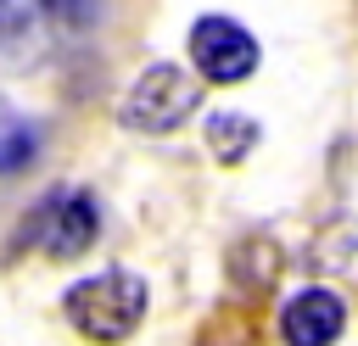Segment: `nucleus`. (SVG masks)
<instances>
[{
    "mask_svg": "<svg viewBox=\"0 0 358 346\" xmlns=\"http://www.w3.org/2000/svg\"><path fill=\"white\" fill-rule=\"evenodd\" d=\"M62 313H67V324H73L84 340H95V346H123V340L145 324L151 290H145V279L129 273V268H101V273H90V279L67 285Z\"/></svg>",
    "mask_w": 358,
    "mask_h": 346,
    "instance_id": "obj_1",
    "label": "nucleus"
},
{
    "mask_svg": "<svg viewBox=\"0 0 358 346\" xmlns=\"http://www.w3.org/2000/svg\"><path fill=\"white\" fill-rule=\"evenodd\" d=\"M201 112V78L185 73L179 61H151L129 78L123 100H117V123L129 134H173L185 128V117Z\"/></svg>",
    "mask_w": 358,
    "mask_h": 346,
    "instance_id": "obj_2",
    "label": "nucleus"
},
{
    "mask_svg": "<svg viewBox=\"0 0 358 346\" xmlns=\"http://www.w3.org/2000/svg\"><path fill=\"white\" fill-rule=\"evenodd\" d=\"M263 61V45L252 39V28L241 17L224 11H201L190 22V73L201 84H246Z\"/></svg>",
    "mask_w": 358,
    "mask_h": 346,
    "instance_id": "obj_3",
    "label": "nucleus"
},
{
    "mask_svg": "<svg viewBox=\"0 0 358 346\" xmlns=\"http://www.w3.org/2000/svg\"><path fill=\"white\" fill-rule=\"evenodd\" d=\"M95 234H101V201L90 195V190H56V195H45L39 206H34V218L22 223V240H34L45 257H56V262H73V257H84L90 246H95Z\"/></svg>",
    "mask_w": 358,
    "mask_h": 346,
    "instance_id": "obj_4",
    "label": "nucleus"
},
{
    "mask_svg": "<svg viewBox=\"0 0 358 346\" xmlns=\"http://www.w3.org/2000/svg\"><path fill=\"white\" fill-rule=\"evenodd\" d=\"M347 329V301L330 285H302L280 307V340L285 346H336Z\"/></svg>",
    "mask_w": 358,
    "mask_h": 346,
    "instance_id": "obj_5",
    "label": "nucleus"
},
{
    "mask_svg": "<svg viewBox=\"0 0 358 346\" xmlns=\"http://www.w3.org/2000/svg\"><path fill=\"white\" fill-rule=\"evenodd\" d=\"M50 61V33H45V17L39 6L28 0H0V73L11 78H28Z\"/></svg>",
    "mask_w": 358,
    "mask_h": 346,
    "instance_id": "obj_6",
    "label": "nucleus"
},
{
    "mask_svg": "<svg viewBox=\"0 0 358 346\" xmlns=\"http://www.w3.org/2000/svg\"><path fill=\"white\" fill-rule=\"evenodd\" d=\"M229 279L246 290V296H263V290H274V279H280V268H285V257H280V246L268 240V234H246L235 251H229Z\"/></svg>",
    "mask_w": 358,
    "mask_h": 346,
    "instance_id": "obj_7",
    "label": "nucleus"
},
{
    "mask_svg": "<svg viewBox=\"0 0 358 346\" xmlns=\"http://www.w3.org/2000/svg\"><path fill=\"white\" fill-rule=\"evenodd\" d=\"M207 151L224 162V167H235V162H246L252 156V145H257V117L252 112H207Z\"/></svg>",
    "mask_w": 358,
    "mask_h": 346,
    "instance_id": "obj_8",
    "label": "nucleus"
},
{
    "mask_svg": "<svg viewBox=\"0 0 358 346\" xmlns=\"http://www.w3.org/2000/svg\"><path fill=\"white\" fill-rule=\"evenodd\" d=\"M39 145H45L39 123L22 117V112H11V106L0 100V173H28L34 156H39Z\"/></svg>",
    "mask_w": 358,
    "mask_h": 346,
    "instance_id": "obj_9",
    "label": "nucleus"
},
{
    "mask_svg": "<svg viewBox=\"0 0 358 346\" xmlns=\"http://www.w3.org/2000/svg\"><path fill=\"white\" fill-rule=\"evenodd\" d=\"M34 6H39V17H50L56 28H73V33H84L106 17V0H34Z\"/></svg>",
    "mask_w": 358,
    "mask_h": 346,
    "instance_id": "obj_10",
    "label": "nucleus"
},
{
    "mask_svg": "<svg viewBox=\"0 0 358 346\" xmlns=\"http://www.w3.org/2000/svg\"><path fill=\"white\" fill-rule=\"evenodd\" d=\"M196 346H241V340H218V335H201Z\"/></svg>",
    "mask_w": 358,
    "mask_h": 346,
    "instance_id": "obj_11",
    "label": "nucleus"
}]
</instances>
